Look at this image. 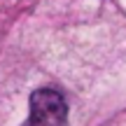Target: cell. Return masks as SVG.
I'll use <instances>...</instances> for the list:
<instances>
[{"label": "cell", "mask_w": 126, "mask_h": 126, "mask_svg": "<svg viewBox=\"0 0 126 126\" xmlns=\"http://www.w3.org/2000/svg\"><path fill=\"white\" fill-rule=\"evenodd\" d=\"M68 105L56 89H37L31 96V119L26 126H65Z\"/></svg>", "instance_id": "1"}]
</instances>
